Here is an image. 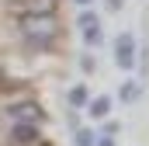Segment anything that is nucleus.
Segmentation results:
<instances>
[{
  "instance_id": "f257e3e1",
  "label": "nucleus",
  "mask_w": 149,
  "mask_h": 146,
  "mask_svg": "<svg viewBox=\"0 0 149 146\" xmlns=\"http://www.w3.org/2000/svg\"><path fill=\"white\" fill-rule=\"evenodd\" d=\"M21 35H24L28 45L45 49L59 35V21H56V14H24L21 18Z\"/></svg>"
},
{
  "instance_id": "f03ea898",
  "label": "nucleus",
  "mask_w": 149,
  "mask_h": 146,
  "mask_svg": "<svg viewBox=\"0 0 149 146\" xmlns=\"http://www.w3.org/2000/svg\"><path fill=\"white\" fill-rule=\"evenodd\" d=\"M7 118L10 122H31L35 125L38 118H42V108H38V101H14L7 108Z\"/></svg>"
},
{
  "instance_id": "7ed1b4c3",
  "label": "nucleus",
  "mask_w": 149,
  "mask_h": 146,
  "mask_svg": "<svg viewBox=\"0 0 149 146\" xmlns=\"http://www.w3.org/2000/svg\"><path fill=\"white\" fill-rule=\"evenodd\" d=\"M114 59H118V66H121V70H132V66H135V38L128 35V32H121V35H118Z\"/></svg>"
},
{
  "instance_id": "20e7f679",
  "label": "nucleus",
  "mask_w": 149,
  "mask_h": 146,
  "mask_svg": "<svg viewBox=\"0 0 149 146\" xmlns=\"http://www.w3.org/2000/svg\"><path fill=\"white\" fill-rule=\"evenodd\" d=\"M80 32H83V42L87 45H101V21L94 11H83L80 14Z\"/></svg>"
},
{
  "instance_id": "39448f33",
  "label": "nucleus",
  "mask_w": 149,
  "mask_h": 146,
  "mask_svg": "<svg viewBox=\"0 0 149 146\" xmlns=\"http://www.w3.org/2000/svg\"><path fill=\"white\" fill-rule=\"evenodd\" d=\"M38 139V129L31 122H14V143H35Z\"/></svg>"
},
{
  "instance_id": "423d86ee",
  "label": "nucleus",
  "mask_w": 149,
  "mask_h": 146,
  "mask_svg": "<svg viewBox=\"0 0 149 146\" xmlns=\"http://www.w3.org/2000/svg\"><path fill=\"white\" fill-rule=\"evenodd\" d=\"M56 7H59V0H28L24 4L28 14H56Z\"/></svg>"
},
{
  "instance_id": "0eeeda50",
  "label": "nucleus",
  "mask_w": 149,
  "mask_h": 146,
  "mask_svg": "<svg viewBox=\"0 0 149 146\" xmlns=\"http://www.w3.org/2000/svg\"><path fill=\"white\" fill-rule=\"evenodd\" d=\"M108 111H111V98H94V105H90V118H108Z\"/></svg>"
},
{
  "instance_id": "6e6552de",
  "label": "nucleus",
  "mask_w": 149,
  "mask_h": 146,
  "mask_svg": "<svg viewBox=\"0 0 149 146\" xmlns=\"http://www.w3.org/2000/svg\"><path fill=\"white\" fill-rule=\"evenodd\" d=\"M87 98H90V94H87V87H83V84H76L73 91H70V105H73V108H83V105H90Z\"/></svg>"
},
{
  "instance_id": "1a4fd4ad",
  "label": "nucleus",
  "mask_w": 149,
  "mask_h": 146,
  "mask_svg": "<svg viewBox=\"0 0 149 146\" xmlns=\"http://www.w3.org/2000/svg\"><path fill=\"white\" fill-rule=\"evenodd\" d=\"M97 139H94V132L90 129H76V146H94Z\"/></svg>"
},
{
  "instance_id": "9d476101",
  "label": "nucleus",
  "mask_w": 149,
  "mask_h": 146,
  "mask_svg": "<svg viewBox=\"0 0 149 146\" xmlns=\"http://www.w3.org/2000/svg\"><path fill=\"white\" fill-rule=\"evenodd\" d=\"M135 94H139V87H135V84H125V87H121V101H132Z\"/></svg>"
},
{
  "instance_id": "9b49d317",
  "label": "nucleus",
  "mask_w": 149,
  "mask_h": 146,
  "mask_svg": "<svg viewBox=\"0 0 149 146\" xmlns=\"http://www.w3.org/2000/svg\"><path fill=\"white\" fill-rule=\"evenodd\" d=\"M80 66H83L87 73H94V59H90V56H83V59H80Z\"/></svg>"
},
{
  "instance_id": "f8f14e48",
  "label": "nucleus",
  "mask_w": 149,
  "mask_h": 146,
  "mask_svg": "<svg viewBox=\"0 0 149 146\" xmlns=\"http://www.w3.org/2000/svg\"><path fill=\"white\" fill-rule=\"evenodd\" d=\"M97 146H114V139H108V136H104V139H101Z\"/></svg>"
},
{
  "instance_id": "ddd939ff",
  "label": "nucleus",
  "mask_w": 149,
  "mask_h": 146,
  "mask_svg": "<svg viewBox=\"0 0 149 146\" xmlns=\"http://www.w3.org/2000/svg\"><path fill=\"white\" fill-rule=\"evenodd\" d=\"M108 7H121V0H108Z\"/></svg>"
},
{
  "instance_id": "4468645a",
  "label": "nucleus",
  "mask_w": 149,
  "mask_h": 146,
  "mask_svg": "<svg viewBox=\"0 0 149 146\" xmlns=\"http://www.w3.org/2000/svg\"><path fill=\"white\" fill-rule=\"evenodd\" d=\"M76 4H87V0H76Z\"/></svg>"
}]
</instances>
